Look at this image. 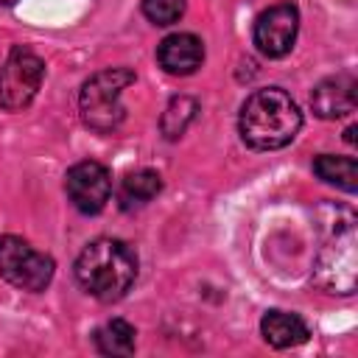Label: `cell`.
Wrapping results in <instances>:
<instances>
[{"instance_id": "11", "label": "cell", "mask_w": 358, "mask_h": 358, "mask_svg": "<svg viewBox=\"0 0 358 358\" xmlns=\"http://www.w3.org/2000/svg\"><path fill=\"white\" fill-rule=\"evenodd\" d=\"M260 333L263 338L277 347V350H285V347H296L302 341H308V327L305 322L296 316V313H285V310H268L263 319H260Z\"/></svg>"}, {"instance_id": "15", "label": "cell", "mask_w": 358, "mask_h": 358, "mask_svg": "<svg viewBox=\"0 0 358 358\" xmlns=\"http://www.w3.org/2000/svg\"><path fill=\"white\" fill-rule=\"evenodd\" d=\"M196 112H199V103H196L193 98H187V95L173 98V101L168 103V109L162 112V120H159L162 134H165L168 140L182 137V134H185V129L190 126V120L196 117Z\"/></svg>"}, {"instance_id": "16", "label": "cell", "mask_w": 358, "mask_h": 358, "mask_svg": "<svg viewBox=\"0 0 358 358\" xmlns=\"http://www.w3.org/2000/svg\"><path fill=\"white\" fill-rule=\"evenodd\" d=\"M187 0H143V14L154 25H173L185 14Z\"/></svg>"}, {"instance_id": "9", "label": "cell", "mask_w": 358, "mask_h": 358, "mask_svg": "<svg viewBox=\"0 0 358 358\" xmlns=\"http://www.w3.org/2000/svg\"><path fill=\"white\" fill-rule=\"evenodd\" d=\"M358 103V84L352 76L347 73H338L333 78H324L313 95H310V106L319 117L324 120H336V117H344L355 109Z\"/></svg>"}, {"instance_id": "14", "label": "cell", "mask_w": 358, "mask_h": 358, "mask_svg": "<svg viewBox=\"0 0 358 358\" xmlns=\"http://www.w3.org/2000/svg\"><path fill=\"white\" fill-rule=\"evenodd\" d=\"M134 327L126 319H112L95 330V347L103 355H131L134 352Z\"/></svg>"}, {"instance_id": "1", "label": "cell", "mask_w": 358, "mask_h": 358, "mask_svg": "<svg viewBox=\"0 0 358 358\" xmlns=\"http://www.w3.org/2000/svg\"><path fill=\"white\" fill-rule=\"evenodd\" d=\"M302 126V112L294 98L280 90H257L246 98L238 120L241 140L255 151H274L288 145Z\"/></svg>"}, {"instance_id": "13", "label": "cell", "mask_w": 358, "mask_h": 358, "mask_svg": "<svg viewBox=\"0 0 358 358\" xmlns=\"http://www.w3.org/2000/svg\"><path fill=\"white\" fill-rule=\"evenodd\" d=\"M313 171L319 179H324L327 185H336L347 193L355 190V179H358V162L352 157H333V154H322L313 159Z\"/></svg>"}, {"instance_id": "4", "label": "cell", "mask_w": 358, "mask_h": 358, "mask_svg": "<svg viewBox=\"0 0 358 358\" xmlns=\"http://www.w3.org/2000/svg\"><path fill=\"white\" fill-rule=\"evenodd\" d=\"M42 78L45 62L28 48H14L0 64V106L6 112L25 109L36 98Z\"/></svg>"}, {"instance_id": "5", "label": "cell", "mask_w": 358, "mask_h": 358, "mask_svg": "<svg viewBox=\"0 0 358 358\" xmlns=\"http://www.w3.org/2000/svg\"><path fill=\"white\" fill-rule=\"evenodd\" d=\"M0 274L22 291H45L53 280V260L17 235L0 238Z\"/></svg>"}, {"instance_id": "3", "label": "cell", "mask_w": 358, "mask_h": 358, "mask_svg": "<svg viewBox=\"0 0 358 358\" xmlns=\"http://www.w3.org/2000/svg\"><path fill=\"white\" fill-rule=\"evenodd\" d=\"M134 73L129 67H106L95 76H90L81 87L78 95V106H81V117L92 131H112L120 126L123 120V103L120 95L129 84H134Z\"/></svg>"}, {"instance_id": "7", "label": "cell", "mask_w": 358, "mask_h": 358, "mask_svg": "<svg viewBox=\"0 0 358 358\" xmlns=\"http://www.w3.org/2000/svg\"><path fill=\"white\" fill-rule=\"evenodd\" d=\"M64 190H67V196H70V201L78 213L95 215L106 207V201L112 196V176L101 162L84 159V162H76L67 171Z\"/></svg>"}, {"instance_id": "10", "label": "cell", "mask_w": 358, "mask_h": 358, "mask_svg": "<svg viewBox=\"0 0 358 358\" xmlns=\"http://www.w3.org/2000/svg\"><path fill=\"white\" fill-rule=\"evenodd\" d=\"M157 62L171 76H190L204 62V45L196 34H171L159 42Z\"/></svg>"}, {"instance_id": "2", "label": "cell", "mask_w": 358, "mask_h": 358, "mask_svg": "<svg viewBox=\"0 0 358 358\" xmlns=\"http://www.w3.org/2000/svg\"><path fill=\"white\" fill-rule=\"evenodd\" d=\"M137 277V255L117 238H98L76 260L78 285L101 302L120 299Z\"/></svg>"}, {"instance_id": "17", "label": "cell", "mask_w": 358, "mask_h": 358, "mask_svg": "<svg viewBox=\"0 0 358 358\" xmlns=\"http://www.w3.org/2000/svg\"><path fill=\"white\" fill-rule=\"evenodd\" d=\"M0 3H3V6H11V3H17V0H0Z\"/></svg>"}, {"instance_id": "8", "label": "cell", "mask_w": 358, "mask_h": 358, "mask_svg": "<svg viewBox=\"0 0 358 358\" xmlns=\"http://www.w3.org/2000/svg\"><path fill=\"white\" fill-rule=\"evenodd\" d=\"M296 31H299V11L291 3H277L255 20V45L263 56L280 59L294 48Z\"/></svg>"}, {"instance_id": "6", "label": "cell", "mask_w": 358, "mask_h": 358, "mask_svg": "<svg viewBox=\"0 0 358 358\" xmlns=\"http://www.w3.org/2000/svg\"><path fill=\"white\" fill-rule=\"evenodd\" d=\"M352 215L347 221H336L333 241L319 255V280L333 294L355 291V229Z\"/></svg>"}, {"instance_id": "12", "label": "cell", "mask_w": 358, "mask_h": 358, "mask_svg": "<svg viewBox=\"0 0 358 358\" xmlns=\"http://www.w3.org/2000/svg\"><path fill=\"white\" fill-rule=\"evenodd\" d=\"M159 190H162V179H159V173H157V171L143 168V171L129 173V176L120 182L117 201H120V207H123V210H134V207L148 204Z\"/></svg>"}]
</instances>
